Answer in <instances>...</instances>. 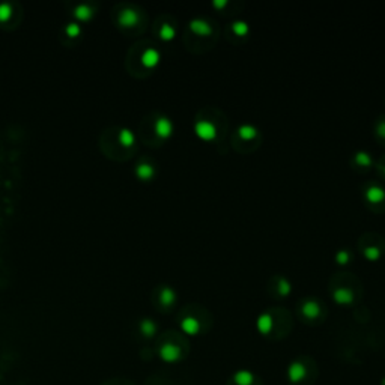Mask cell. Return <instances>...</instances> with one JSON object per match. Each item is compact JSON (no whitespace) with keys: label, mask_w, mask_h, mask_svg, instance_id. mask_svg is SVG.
<instances>
[{"label":"cell","mask_w":385,"mask_h":385,"mask_svg":"<svg viewBox=\"0 0 385 385\" xmlns=\"http://www.w3.org/2000/svg\"><path fill=\"white\" fill-rule=\"evenodd\" d=\"M317 366L308 357H300L292 360L286 372L291 385H313L317 379Z\"/></svg>","instance_id":"cell-1"},{"label":"cell","mask_w":385,"mask_h":385,"mask_svg":"<svg viewBox=\"0 0 385 385\" xmlns=\"http://www.w3.org/2000/svg\"><path fill=\"white\" fill-rule=\"evenodd\" d=\"M187 354H188V349L176 340H164L158 346V355L166 363H178L184 360Z\"/></svg>","instance_id":"cell-2"},{"label":"cell","mask_w":385,"mask_h":385,"mask_svg":"<svg viewBox=\"0 0 385 385\" xmlns=\"http://www.w3.org/2000/svg\"><path fill=\"white\" fill-rule=\"evenodd\" d=\"M226 385H263L262 378L251 370H236L231 375Z\"/></svg>","instance_id":"cell-3"},{"label":"cell","mask_w":385,"mask_h":385,"mask_svg":"<svg viewBox=\"0 0 385 385\" xmlns=\"http://www.w3.org/2000/svg\"><path fill=\"white\" fill-rule=\"evenodd\" d=\"M194 133L197 137H200L202 140H214L218 134L217 127L209 122V121H197L194 124Z\"/></svg>","instance_id":"cell-4"},{"label":"cell","mask_w":385,"mask_h":385,"mask_svg":"<svg viewBox=\"0 0 385 385\" xmlns=\"http://www.w3.org/2000/svg\"><path fill=\"white\" fill-rule=\"evenodd\" d=\"M256 326H257V331H259L262 336H272L274 326H276V319H274L272 313L265 311V313H262V314L257 317Z\"/></svg>","instance_id":"cell-5"},{"label":"cell","mask_w":385,"mask_h":385,"mask_svg":"<svg viewBox=\"0 0 385 385\" xmlns=\"http://www.w3.org/2000/svg\"><path fill=\"white\" fill-rule=\"evenodd\" d=\"M320 313H322V308H320L317 301H314V300L303 301V304H301V314L304 316V319H307L310 322L317 320Z\"/></svg>","instance_id":"cell-6"},{"label":"cell","mask_w":385,"mask_h":385,"mask_svg":"<svg viewBox=\"0 0 385 385\" xmlns=\"http://www.w3.org/2000/svg\"><path fill=\"white\" fill-rule=\"evenodd\" d=\"M179 325L182 331L188 336H197L202 331V322L196 316H184Z\"/></svg>","instance_id":"cell-7"},{"label":"cell","mask_w":385,"mask_h":385,"mask_svg":"<svg viewBox=\"0 0 385 385\" xmlns=\"http://www.w3.org/2000/svg\"><path fill=\"white\" fill-rule=\"evenodd\" d=\"M155 133L161 139H169L173 134V122L167 116H161L155 122Z\"/></svg>","instance_id":"cell-8"},{"label":"cell","mask_w":385,"mask_h":385,"mask_svg":"<svg viewBox=\"0 0 385 385\" xmlns=\"http://www.w3.org/2000/svg\"><path fill=\"white\" fill-rule=\"evenodd\" d=\"M190 30L199 36H208L212 33V27L209 24V21H206L205 18H200V17H196L193 20H190Z\"/></svg>","instance_id":"cell-9"},{"label":"cell","mask_w":385,"mask_h":385,"mask_svg":"<svg viewBox=\"0 0 385 385\" xmlns=\"http://www.w3.org/2000/svg\"><path fill=\"white\" fill-rule=\"evenodd\" d=\"M161 61V53L156 48H146L142 54V64L146 68H154Z\"/></svg>","instance_id":"cell-10"},{"label":"cell","mask_w":385,"mask_h":385,"mask_svg":"<svg viewBox=\"0 0 385 385\" xmlns=\"http://www.w3.org/2000/svg\"><path fill=\"white\" fill-rule=\"evenodd\" d=\"M139 21H140V14L136 9H133V8H127V9H124L119 14V23L124 27H133Z\"/></svg>","instance_id":"cell-11"},{"label":"cell","mask_w":385,"mask_h":385,"mask_svg":"<svg viewBox=\"0 0 385 385\" xmlns=\"http://www.w3.org/2000/svg\"><path fill=\"white\" fill-rule=\"evenodd\" d=\"M333 298L340 306H349V304L354 303L355 295H354V292L349 288H337L333 292Z\"/></svg>","instance_id":"cell-12"},{"label":"cell","mask_w":385,"mask_h":385,"mask_svg":"<svg viewBox=\"0 0 385 385\" xmlns=\"http://www.w3.org/2000/svg\"><path fill=\"white\" fill-rule=\"evenodd\" d=\"M139 329H140V333H142L143 337L152 339V337L156 334V331H158V325L155 323V320H152V319H149V317H145V319L140 320Z\"/></svg>","instance_id":"cell-13"},{"label":"cell","mask_w":385,"mask_h":385,"mask_svg":"<svg viewBox=\"0 0 385 385\" xmlns=\"http://www.w3.org/2000/svg\"><path fill=\"white\" fill-rule=\"evenodd\" d=\"M366 199L370 203H381L385 200V190L379 185H370L366 190Z\"/></svg>","instance_id":"cell-14"},{"label":"cell","mask_w":385,"mask_h":385,"mask_svg":"<svg viewBox=\"0 0 385 385\" xmlns=\"http://www.w3.org/2000/svg\"><path fill=\"white\" fill-rule=\"evenodd\" d=\"M176 301V292L173 288L170 286H164L159 292V303L164 306V307H170L173 306Z\"/></svg>","instance_id":"cell-15"},{"label":"cell","mask_w":385,"mask_h":385,"mask_svg":"<svg viewBox=\"0 0 385 385\" xmlns=\"http://www.w3.org/2000/svg\"><path fill=\"white\" fill-rule=\"evenodd\" d=\"M136 175L140 179H143V181L152 179L155 176V167L152 166V164H149V162H140V164H137V167H136Z\"/></svg>","instance_id":"cell-16"},{"label":"cell","mask_w":385,"mask_h":385,"mask_svg":"<svg viewBox=\"0 0 385 385\" xmlns=\"http://www.w3.org/2000/svg\"><path fill=\"white\" fill-rule=\"evenodd\" d=\"M74 15L81 21H87L93 17V8L89 3H80L74 8Z\"/></svg>","instance_id":"cell-17"},{"label":"cell","mask_w":385,"mask_h":385,"mask_svg":"<svg viewBox=\"0 0 385 385\" xmlns=\"http://www.w3.org/2000/svg\"><path fill=\"white\" fill-rule=\"evenodd\" d=\"M238 136L242 139V140H253L257 137V128L251 124H242L238 127Z\"/></svg>","instance_id":"cell-18"},{"label":"cell","mask_w":385,"mask_h":385,"mask_svg":"<svg viewBox=\"0 0 385 385\" xmlns=\"http://www.w3.org/2000/svg\"><path fill=\"white\" fill-rule=\"evenodd\" d=\"M355 162L358 164V166H361V167H370L372 164H373V158H372V155L369 152L358 151L355 154Z\"/></svg>","instance_id":"cell-19"},{"label":"cell","mask_w":385,"mask_h":385,"mask_svg":"<svg viewBox=\"0 0 385 385\" xmlns=\"http://www.w3.org/2000/svg\"><path fill=\"white\" fill-rule=\"evenodd\" d=\"M119 142L124 146H133L134 142H136V136H134V133L130 128H122L119 131Z\"/></svg>","instance_id":"cell-20"},{"label":"cell","mask_w":385,"mask_h":385,"mask_svg":"<svg viewBox=\"0 0 385 385\" xmlns=\"http://www.w3.org/2000/svg\"><path fill=\"white\" fill-rule=\"evenodd\" d=\"M175 36H176V29H175L172 24L166 23V24L161 26V29H159V38H161L162 41H172Z\"/></svg>","instance_id":"cell-21"},{"label":"cell","mask_w":385,"mask_h":385,"mask_svg":"<svg viewBox=\"0 0 385 385\" xmlns=\"http://www.w3.org/2000/svg\"><path fill=\"white\" fill-rule=\"evenodd\" d=\"M232 29L238 36H245L250 32V24L245 20H235L232 23Z\"/></svg>","instance_id":"cell-22"},{"label":"cell","mask_w":385,"mask_h":385,"mask_svg":"<svg viewBox=\"0 0 385 385\" xmlns=\"http://www.w3.org/2000/svg\"><path fill=\"white\" fill-rule=\"evenodd\" d=\"M277 291L282 297H288L291 292H292V285L288 279L285 277H280L279 282H277Z\"/></svg>","instance_id":"cell-23"},{"label":"cell","mask_w":385,"mask_h":385,"mask_svg":"<svg viewBox=\"0 0 385 385\" xmlns=\"http://www.w3.org/2000/svg\"><path fill=\"white\" fill-rule=\"evenodd\" d=\"M12 15V6L9 2L0 3V21H8Z\"/></svg>","instance_id":"cell-24"},{"label":"cell","mask_w":385,"mask_h":385,"mask_svg":"<svg viewBox=\"0 0 385 385\" xmlns=\"http://www.w3.org/2000/svg\"><path fill=\"white\" fill-rule=\"evenodd\" d=\"M67 33H68V36H71V38H76V36H78L80 33H81V26L78 24V23H76V21H73V23H68L67 24Z\"/></svg>","instance_id":"cell-25"},{"label":"cell","mask_w":385,"mask_h":385,"mask_svg":"<svg viewBox=\"0 0 385 385\" xmlns=\"http://www.w3.org/2000/svg\"><path fill=\"white\" fill-rule=\"evenodd\" d=\"M364 256H366V259H369V260H376V259L381 257V250H379L378 247H367V248L364 250Z\"/></svg>","instance_id":"cell-26"},{"label":"cell","mask_w":385,"mask_h":385,"mask_svg":"<svg viewBox=\"0 0 385 385\" xmlns=\"http://www.w3.org/2000/svg\"><path fill=\"white\" fill-rule=\"evenodd\" d=\"M336 260L340 265H346L351 260V253L348 250H339L337 254H336Z\"/></svg>","instance_id":"cell-27"},{"label":"cell","mask_w":385,"mask_h":385,"mask_svg":"<svg viewBox=\"0 0 385 385\" xmlns=\"http://www.w3.org/2000/svg\"><path fill=\"white\" fill-rule=\"evenodd\" d=\"M228 0H212V5H214V8H217V9H223V8H226L228 6Z\"/></svg>","instance_id":"cell-28"},{"label":"cell","mask_w":385,"mask_h":385,"mask_svg":"<svg viewBox=\"0 0 385 385\" xmlns=\"http://www.w3.org/2000/svg\"><path fill=\"white\" fill-rule=\"evenodd\" d=\"M105 385H133L130 381H125V379H116V381H110L107 382Z\"/></svg>","instance_id":"cell-29"},{"label":"cell","mask_w":385,"mask_h":385,"mask_svg":"<svg viewBox=\"0 0 385 385\" xmlns=\"http://www.w3.org/2000/svg\"><path fill=\"white\" fill-rule=\"evenodd\" d=\"M376 131H378V136H379V137L385 139V122H381V124L378 125Z\"/></svg>","instance_id":"cell-30"},{"label":"cell","mask_w":385,"mask_h":385,"mask_svg":"<svg viewBox=\"0 0 385 385\" xmlns=\"http://www.w3.org/2000/svg\"><path fill=\"white\" fill-rule=\"evenodd\" d=\"M384 173H385V167H384Z\"/></svg>","instance_id":"cell-31"}]
</instances>
